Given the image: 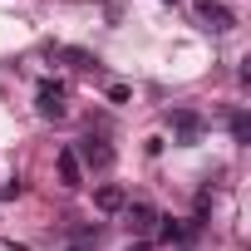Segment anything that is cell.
<instances>
[{"label":"cell","mask_w":251,"mask_h":251,"mask_svg":"<svg viewBox=\"0 0 251 251\" xmlns=\"http://www.w3.org/2000/svg\"><path fill=\"white\" fill-rule=\"evenodd\" d=\"M74 158H79V168H89V173H108V168H113V148H108L103 138H94V133L74 143Z\"/></svg>","instance_id":"cell-1"},{"label":"cell","mask_w":251,"mask_h":251,"mask_svg":"<svg viewBox=\"0 0 251 251\" xmlns=\"http://www.w3.org/2000/svg\"><path fill=\"white\" fill-rule=\"evenodd\" d=\"M123 222H128V231H138V236H148L163 217H158V207L153 202H128V207H123Z\"/></svg>","instance_id":"cell-3"},{"label":"cell","mask_w":251,"mask_h":251,"mask_svg":"<svg viewBox=\"0 0 251 251\" xmlns=\"http://www.w3.org/2000/svg\"><path fill=\"white\" fill-rule=\"evenodd\" d=\"M128 251H153V246H148V241H133V246H128Z\"/></svg>","instance_id":"cell-9"},{"label":"cell","mask_w":251,"mask_h":251,"mask_svg":"<svg viewBox=\"0 0 251 251\" xmlns=\"http://www.w3.org/2000/svg\"><path fill=\"white\" fill-rule=\"evenodd\" d=\"M246 133H251V123H246V113H231V138H236V143H246Z\"/></svg>","instance_id":"cell-8"},{"label":"cell","mask_w":251,"mask_h":251,"mask_svg":"<svg viewBox=\"0 0 251 251\" xmlns=\"http://www.w3.org/2000/svg\"><path fill=\"white\" fill-rule=\"evenodd\" d=\"M197 15H202V25H207V30H217V35L236 25V15H231L226 5H217V0H197Z\"/></svg>","instance_id":"cell-4"},{"label":"cell","mask_w":251,"mask_h":251,"mask_svg":"<svg viewBox=\"0 0 251 251\" xmlns=\"http://www.w3.org/2000/svg\"><path fill=\"white\" fill-rule=\"evenodd\" d=\"M168 123H173V133H177L182 143H192V138H197V128H202V123H197V113H187V108H177Z\"/></svg>","instance_id":"cell-7"},{"label":"cell","mask_w":251,"mask_h":251,"mask_svg":"<svg viewBox=\"0 0 251 251\" xmlns=\"http://www.w3.org/2000/svg\"><path fill=\"white\" fill-rule=\"evenodd\" d=\"M54 168H59V182H64V187H79V182H84V168H79L74 148H59V153H54Z\"/></svg>","instance_id":"cell-6"},{"label":"cell","mask_w":251,"mask_h":251,"mask_svg":"<svg viewBox=\"0 0 251 251\" xmlns=\"http://www.w3.org/2000/svg\"><path fill=\"white\" fill-rule=\"evenodd\" d=\"M64 99H69V89H64V84H54V79H45V84H40V94H35L40 118H64V113H69V103H64Z\"/></svg>","instance_id":"cell-2"},{"label":"cell","mask_w":251,"mask_h":251,"mask_svg":"<svg viewBox=\"0 0 251 251\" xmlns=\"http://www.w3.org/2000/svg\"><path fill=\"white\" fill-rule=\"evenodd\" d=\"M94 207H99L103 217H113V212H123V207H128V192H123L118 182H103V187L94 192Z\"/></svg>","instance_id":"cell-5"}]
</instances>
